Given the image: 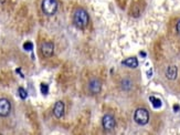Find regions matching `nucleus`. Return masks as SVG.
I'll use <instances>...</instances> for the list:
<instances>
[{"mask_svg": "<svg viewBox=\"0 0 180 135\" xmlns=\"http://www.w3.org/2000/svg\"><path fill=\"white\" fill-rule=\"evenodd\" d=\"M90 21L89 14L86 12L84 9H76L73 14V22H74L75 27H78L79 29H84L87 27Z\"/></svg>", "mask_w": 180, "mask_h": 135, "instance_id": "f257e3e1", "label": "nucleus"}, {"mask_svg": "<svg viewBox=\"0 0 180 135\" xmlns=\"http://www.w3.org/2000/svg\"><path fill=\"white\" fill-rule=\"evenodd\" d=\"M58 1L56 0H42L41 8L47 16H53L58 11Z\"/></svg>", "mask_w": 180, "mask_h": 135, "instance_id": "f03ea898", "label": "nucleus"}, {"mask_svg": "<svg viewBox=\"0 0 180 135\" xmlns=\"http://www.w3.org/2000/svg\"><path fill=\"white\" fill-rule=\"evenodd\" d=\"M102 125L104 127V130L111 131L116 125V121H115V119H114V116L112 114H105L102 119Z\"/></svg>", "mask_w": 180, "mask_h": 135, "instance_id": "20e7f679", "label": "nucleus"}, {"mask_svg": "<svg viewBox=\"0 0 180 135\" xmlns=\"http://www.w3.org/2000/svg\"><path fill=\"white\" fill-rule=\"evenodd\" d=\"M19 95L22 100H25L27 97H28V93H27V91L23 88H19Z\"/></svg>", "mask_w": 180, "mask_h": 135, "instance_id": "ddd939ff", "label": "nucleus"}, {"mask_svg": "<svg viewBox=\"0 0 180 135\" xmlns=\"http://www.w3.org/2000/svg\"><path fill=\"white\" fill-rule=\"evenodd\" d=\"M151 72H152L151 70H149V71H148V77H151Z\"/></svg>", "mask_w": 180, "mask_h": 135, "instance_id": "a211bd4d", "label": "nucleus"}, {"mask_svg": "<svg viewBox=\"0 0 180 135\" xmlns=\"http://www.w3.org/2000/svg\"><path fill=\"white\" fill-rule=\"evenodd\" d=\"M149 100H150V102H151L152 106H154L155 109H158V108H160V106H161V101L159 99H157V97H150Z\"/></svg>", "mask_w": 180, "mask_h": 135, "instance_id": "f8f14e48", "label": "nucleus"}, {"mask_svg": "<svg viewBox=\"0 0 180 135\" xmlns=\"http://www.w3.org/2000/svg\"><path fill=\"white\" fill-rule=\"evenodd\" d=\"M41 53L44 58H50L54 53V44L50 41H45L41 44Z\"/></svg>", "mask_w": 180, "mask_h": 135, "instance_id": "39448f33", "label": "nucleus"}, {"mask_svg": "<svg viewBox=\"0 0 180 135\" xmlns=\"http://www.w3.org/2000/svg\"><path fill=\"white\" fill-rule=\"evenodd\" d=\"M174 111L177 112V111H179L180 106H179V105H178V104H174Z\"/></svg>", "mask_w": 180, "mask_h": 135, "instance_id": "f3484780", "label": "nucleus"}, {"mask_svg": "<svg viewBox=\"0 0 180 135\" xmlns=\"http://www.w3.org/2000/svg\"><path fill=\"white\" fill-rule=\"evenodd\" d=\"M134 120L137 124L139 125H146L149 122V113L146 109H137L134 113Z\"/></svg>", "mask_w": 180, "mask_h": 135, "instance_id": "7ed1b4c3", "label": "nucleus"}, {"mask_svg": "<svg viewBox=\"0 0 180 135\" xmlns=\"http://www.w3.org/2000/svg\"><path fill=\"white\" fill-rule=\"evenodd\" d=\"M166 77L168 80H174L176 77H177L178 74V69L176 66H169L166 70Z\"/></svg>", "mask_w": 180, "mask_h": 135, "instance_id": "1a4fd4ad", "label": "nucleus"}, {"mask_svg": "<svg viewBox=\"0 0 180 135\" xmlns=\"http://www.w3.org/2000/svg\"><path fill=\"white\" fill-rule=\"evenodd\" d=\"M40 89H41V92L43 94H47L48 92H49V86H48V84H45V83H41V84H40Z\"/></svg>", "mask_w": 180, "mask_h": 135, "instance_id": "4468645a", "label": "nucleus"}, {"mask_svg": "<svg viewBox=\"0 0 180 135\" xmlns=\"http://www.w3.org/2000/svg\"><path fill=\"white\" fill-rule=\"evenodd\" d=\"M176 31H177V33L180 36V20H178L177 25H176Z\"/></svg>", "mask_w": 180, "mask_h": 135, "instance_id": "dca6fc26", "label": "nucleus"}, {"mask_svg": "<svg viewBox=\"0 0 180 135\" xmlns=\"http://www.w3.org/2000/svg\"><path fill=\"white\" fill-rule=\"evenodd\" d=\"M23 48H25V50H27V51H30V50H32V48H33V44H32V42L27 41L23 43Z\"/></svg>", "mask_w": 180, "mask_h": 135, "instance_id": "2eb2a0df", "label": "nucleus"}, {"mask_svg": "<svg viewBox=\"0 0 180 135\" xmlns=\"http://www.w3.org/2000/svg\"><path fill=\"white\" fill-rule=\"evenodd\" d=\"M11 111V104L7 99H0V116H8Z\"/></svg>", "mask_w": 180, "mask_h": 135, "instance_id": "423d86ee", "label": "nucleus"}, {"mask_svg": "<svg viewBox=\"0 0 180 135\" xmlns=\"http://www.w3.org/2000/svg\"><path fill=\"white\" fill-rule=\"evenodd\" d=\"M140 55H143V57H145V55H146V53H145V52H140Z\"/></svg>", "mask_w": 180, "mask_h": 135, "instance_id": "6ab92c4d", "label": "nucleus"}, {"mask_svg": "<svg viewBox=\"0 0 180 135\" xmlns=\"http://www.w3.org/2000/svg\"><path fill=\"white\" fill-rule=\"evenodd\" d=\"M123 66H126L128 68H132V69H135L138 66V60L135 58V57H130V58L126 59L122 62Z\"/></svg>", "mask_w": 180, "mask_h": 135, "instance_id": "9d476101", "label": "nucleus"}, {"mask_svg": "<svg viewBox=\"0 0 180 135\" xmlns=\"http://www.w3.org/2000/svg\"><path fill=\"white\" fill-rule=\"evenodd\" d=\"M89 91L92 94H98L102 91V83L98 79H92L89 82Z\"/></svg>", "mask_w": 180, "mask_h": 135, "instance_id": "0eeeda50", "label": "nucleus"}, {"mask_svg": "<svg viewBox=\"0 0 180 135\" xmlns=\"http://www.w3.org/2000/svg\"><path fill=\"white\" fill-rule=\"evenodd\" d=\"M53 114L56 119H60L62 117L64 114V103L62 101H58V102L54 104L53 106Z\"/></svg>", "mask_w": 180, "mask_h": 135, "instance_id": "6e6552de", "label": "nucleus"}, {"mask_svg": "<svg viewBox=\"0 0 180 135\" xmlns=\"http://www.w3.org/2000/svg\"><path fill=\"white\" fill-rule=\"evenodd\" d=\"M121 86H122V89L124 91H130L134 86V83H133V81L129 80V79H124V80L122 81V83H121Z\"/></svg>", "mask_w": 180, "mask_h": 135, "instance_id": "9b49d317", "label": "nucleus"}]
</instances>
